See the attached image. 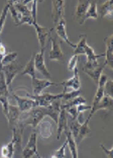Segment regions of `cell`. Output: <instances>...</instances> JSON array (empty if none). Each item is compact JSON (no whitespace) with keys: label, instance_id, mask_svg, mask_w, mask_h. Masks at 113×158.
<instances>
[{"label":"cell","instance_id":"obj_1","mask_svg":"<svg viewBox=\"0 0 113 158\" xmlns=\"http://www.w3.org/2000/svg\"><path fill=\"white\" fill-rule=\"evenodd\" d=\"M26 92V98L33 99L34 103H35V106H42V107H47L49 106L51 103L54 102L56 99H62V96H63V93H59V94H53V93H49V92H45V93H41L38 95H33L30 93Z\"/></svg>","mask_w":113,"mask_h":158},{"label":"cell","instance_id":"obj_15","mask_svg":"<svg viewBox=\"0 0 113 158\" xmlns=\"http://www.w3.org/2000/svg\"><path fill=\"white\" fill-rule=\"evenodd\" d=\"M55 28H56V35H58V38L62 39L64 42H66L67 44H68L70 47H72V48H76V44H74V43L71 42L69 40V38H68V35H67L66 17L60 20L59 23H56V26Z\"/></svg>","mask_w":113,"mask_h":158},{"label":"cell","instance_id":"obj_22","mask_svg":"<svg viewBox=\"0 0 113 158\" xmlns=\"http://www.w3.org/2000/svg\"><path fill=\"white\" fill-rule=\"evenodd\" d=\"M65 134H66V140H67V143H68V147L70 149L72 158H78V150H77V144L75 142V139H74L72 134H71L69 129H66Z\"/></svg>","mask_w":113,"mask_h":158},{"label":"cell","instance_id":"obj_17","mask_svg":"<svg viewBox=\"0 0 113 158\" xmlns=\"http://www.w3.org/2000/svg\"><path fill=\"white\" fill-rule=\"evenodd\" d=\"M105 46H106V52L104 54L105 56V63L106 65H108L109 67L113 68V37L109 35L104 39Z\"/></svg>","mask_w":113,"mask_h":158},{"label":"cell","instance_id":"obj_11","mask_svg":"<svg viewBox=\"0 0 113 158\" xmlns=\"http://www.w3.org/2000/svg\"><path fill=\"white\" fill-rule=\"evenodd\" d=\"M33 26L35 28V31H37V40H38V44H40L41 48H45V43H47V39L49 38L53 30H49L47 27H41L40 24L37 23V21H33Z\"/></svg>","mask_w":113,"mask_h":158},{"label":"cell","instance_id":"obj_8","mask_svg":"<svg viewBox=\"0 0 113 158\" xmlns=\"http://www.w3.org/2000/svg\"><path fill=\"white\" fill-rule=\"evenodd\" d=\"M31 85H33V95H38L41 94V91L49 86H58L60 83H55V82L49 81V79H38V78H33L31 79Z\"/></svg>","mask_w":113,"mask_h":158},{"label":"cell","instance_id":"obj_21","mask_svg":"<svg viewBox=\"0 0 113 158\" xmlns=\"http://www.w3.org/2000/svg\"><path fill=\"white\" fill-rule=\"evenodd\" d=\"M97 12H99V15L101 17H111L112 12H113V2L111 0H108L104 3H102L100 6H97ZM98 15V16H99Z\"/></svg>","mask_w":113,"mask_h":158},{"label":"cell","instance_id":"obj_3","mask_svg":"<svg viewBox=\"0 0 113 158\" xmlns=\"http://www.w3.org/2000/svg\"><path fill=\"white\" fill-rule=\"evenodd\" d=\"M22 158H33L37 153V134L34 130L31 131L26 146L22 149Z\"/></svg>","mask_w":113,"mask_h":158},{"label":"cell","instance_id":"obj_40","mask_svg":"<svg viewBox=\"0 0 113 158\" xmlns=\"http://www.w3.org/2000/svg\"><path fill=\"white\" fill-rule=\"evenodd\" d=\"M76 107H77L78 114L84 113L85 110H91V106H88V105H79V106H77Z\"/></svg>","mask_w":113,"mask_h":158},{"label":"cell","instance_id":"obj_19","mask_svg":"<svg viewBox=\"0 0 113 158\" xmlns=\"http://www.w3.org/2000/svg\"><path fill=\"white\" fill-rule=\"evenodd\" d=\"M112 103H113V98H109V96L104 95L101 98L100 102H98V105L96 106L92 107L91 112L89 114V118H92V116L97 112L99 110H112Z\"/></svg>","mask_w":113,"mask_h":158},{"label":"cell","instance_id":"obj_24","mask_svg":"<svg viewBox=\"0 0 113 158\" xmlns=\"http://www.w3.org/2000/svg\"><path fill=\"white\" fill-rule=\"evenodd\" d=\"M20 75H29L33 78H35V68H34V55L31 56L30 60L28 61L26 66L23 68V70L20 72Z\"/></svg>","mask_w":113,"mask_h":158},{"label":"cell","instance_id":"obj_43","mask_svg":"<svg viewBox=\"0 0 113 158\" xmlns=\"http://www.w3.org/2000/svg\"><path fill=\"white\" fill-rule=\"evenodd\" d=\"M0 158H7V157H1V156H0Z\"/></svg>","mask_w":113,"mask_h":158},{"label":"cell","instance_id":"obj_27","mask_svg":"<svg viewBox=\"0 0 113 158\" xmlns=\"http://www.w3.org/2000/svg\"><path fill=\"white\" fill-rule=\"evenodd\" d=\"M85 55L87 56V62H94V61H97L98 58L104 57V54H100V55L95 54L93 48L90 47L89 45L85 46Z\"/></svg>","mask_w":113,"mask_h":158},{"label":"cell","instance_id":"obj_28","mask_svg":"<svg viewBox=\"0 0 113 158\" xmlns=\"http://www.w3.org/2000/svg\"><path fill=\"white\" fill-rule=\"evenodd\" d=\"M87 102L86 99H85L83 96H78V98H74L73 100H71L69 102H66V103H62V107H64L65 110H68L70 107H73V106H77L79 105H86Z\"/></svg>","mask_w":113,"mask_h":158},{"label":"cell","instance_id":"obj_9","mask_svg":"<svg viewBox=\"0 0 113 158\" xmlns=\"http://www.w3.org/2000/svg\"><path fill=\"white\" fill-rule=\"evenodd\" d=\"M24 126L19 123L17 124V126L12 130V141L14 142V148L15 151L21 152L22 151V135H23V130H24Z\"/></svg>","mask_w":113,"mask_h":158},{"label":"cell","instance_id":"obj_34","mask_svg":"<svg viewBox=\"0 0 113 158\" xmlns=\"http://www.w3.org/2000/svg\"><path fill=\"white\" fill-rule=\"evenodd\" d=\"M68 147V143H67V140L64 142V144L60 147L58 150H56V152L54 153V155L56 158H66V148Z\"/></svg>","mask_w":113,"mask_h":158},{"label":"cell","instance_id":"obj_13","mask_svg":"<svg viewBox=\"0 0 113 158\" xmlns=\"http://www.w3.org/2000/svg\"><path fill=\"white\" fill-rule=\"evenodd\" d=\"M20 114L21 113L18 107H17V106H12V105L8 106V116H7L6 118H7V121H8L9 128L11 131L16 127L17 124H18Z\"/></svg>","mask_w":113,"mask_h":158},{"label":"cell","instance_id":"obj_33","mask_svg":"<svg viewBox=\"0 0 113 158\" xmlns=\"http://www.w3.org/2000/svg\"><path fill=\"white\" fill-rule=\"evenodd\" d=\"M103 90H104V95L113 98V81L112 80H108L106 82V84L103 87Z\"/></svg>","mask_w":113,"mask_h":158},{"label":"cell","instance_id":"obj_35","mask_svg":"<svg viewBox=\"0 0 113 158\" xmlns=\"http://www.w3.org/2000/svg\"><path fill=\"white\" fill-rule=\"evenodd\" d=\"M78 59H79V56H72V57H71V59L69 60L68 65H67V67H68V70H70V71L75 70L77 62H78Z\"/></svg>","mask_w":113,"mask_h":158},{"label":"cell","instance_id":"obj_31","mask_svg":"<svg viewBox=\"0 0 113 158\" xmlns=\"http://www.w3.org/2000/svg\"><path fill=\"white\" fill-rule=\"evenodd\" d=\"M9 12V7L8 4H6L4 7H3L1 13H0V34L4 27V24H5V21H6V17H7V14Z\"/></svg>","mask_w":113,"mask_h":158},{"label":"cell","instance_id":"obj_2","mask_svg":"<svg viewBox=\"0 0 113 158\" xmlns=\"http://www.w3.org/2000/svg\"><path fill=\"white\" fill-rule=\"evenodd\" d=\"M22 69H23V66L21 65L20 63L17 62V61H13L12 63L2 67L1 72L3 73V75H4L6 84L8 86V88L10 87V85H11L13 79L15 78L16 75L18 74Z\"/></svg>","mask_w":113,"mask_h":158},{"label":"cell","instance_id":"obj_29","mask_svg":"<svg viewBox=\"0 0 113 158\" xmlns=\"http://www.w3.org/2000/svg\"><path fill=\"white\" fill-rule=\"evenodd\" d=\"M63 93V96H62V103H66V102H69L71 100H73L74 98H78V96H80L81 94V89L79 90H73L71 92H62Z\"/></svg>","mask_w":113,"mask_h":158},{"label":"cell","instance_id":"obj_16","mask_svg":"<svg viewBox=\"0 0 113 158\" xmlns=\"http://www.w3.org/2000/svg\"><path fill=\"white\" fill-rule=\"evenodd\" d=\"M90 118L88 117L86 120L84 121V123L80 126V129H79V132H78V135H77V137L75 138V142H76V144L77 146L80 144L81 142L83 141V140L85 138H87V137H89V136H91L92 134V131L90 130V128H89V121H90Z\"/></svg>","mask_w":113,"mask_h":158},{"label":"cell","instance_id":"obj_7","mask_svg":"<svg viewBox=\"0 0 113 158\" xmlns=\"http://www.w3.org/2000/svg\"><path fill=\"white\" fill-rule=\"evenodd\" d=\"M65 1L64 0H54L52 1V19L55 26L62 19H65Z\"/></svg>","mask_w":113,"mask_h":158},{"label":"cell","instance_id":"obj_5","mask_svg":"<svg viewBox=\"0 0 113 158\" xmlns=\"http://www.w3.org/2000/svg\"><path fill=\"white\" fill-rule=\"evenodd\" d=\"M54 130H55V122L49 120L41 121L37 126V128L34 129L37 134H38V136L42 139H49V137H52Z\"/></svg>","mask_w":113,"mask_h":158},{"label":"cell","instance_id":"obj_4","mask_svg":"<svg viewBox=\"0 0 113 158\" xmlns=\"http://www.w3.org/2000/svg\"><path fill=\"white\" fill-rule=\"evenodd\" d=\"M45 48H42L40 52L34 55V68L35 71H37L42 76H45V79H49L51 78V73L49 72L45 62Z\"/></svg>","mask_w":113,"mask_h":158},{"label":"cell","instance_id":"obj_42","mask_svg":"<svg viewBox=\"0 0 113 158\" xmlns=\"http://www.w3.org/2000/svg\"><path fill=\"white\" fill-rule=\"evenodd\" d=\"M51 158H56V156L54 155V154H53V155H52V157H51Z\"/></svg>","mask_w":113,"mask_h":158},{"label":"cell","instance_id":"obj_20","mask_svg":"<svg viewBox=\"0 0 113 158\" xmlns=\"http://www.w3.org/2000/svg\"><path fill=\"white\" fill-rule=\"evenodd\" d=\"M105 66H107V65H106V63L104 62L103 64H100V65L96 68H93V69H83V71L94 81L95 84H98L99 78H100L102 72H103Z\"/></svg>","mask_w":113,"mask_h":158},{"label":"cell","instance_id":"obj_6","mask_svg":"<svg viewBox=\"0 0 113 158\" xmlns=\"http://www.w3.org/2000/svg\"><path fill=\"white\" fill-rule=\"evenodd\" d=\"M49 41L52 43V49L49 54V59L51 61L58 60L63 62L64 53L62 51L61 41H60L58 37H53V35H49Z\"/></svg>","mask_w":113,"mask_h":158},{"label":"cell","instance_id":"obj_36","mask_svg":"<svg viewBox=\"0 0 113 158\" xmlns=\"http://www.w3.org/2000/svg\"><path fill=\"white\" fill-rule=\"evenodd\" d=\"M24 23H27V24H29V26H33V17L31 16H22L19 20V23H17L16 26L19 27V26H21V24H24Z\"/></svg>","mask_w":113,"mask_h":158},{"label":"cell","instance_id":"obj_37","mask_svg":"<svg viewBox=\"0 0 113 158\" xmlns=\"http://www.w3.org/2000/svg\"><path fill=\"white\" fill-rule=\"evenodd\" d=\"M31 3H33V8H31L30 10V14H31V17H33V21H37V0H34V1H31Z\"/></svg>","mask_w":113,"mask_h":158},{"label":"cell","instance_id":"obj_23","mask_svg":"<svg viewBox=\"0 0 113 158\" xmlns=\"http://www.w3.org/2000/svg\"><path fill=\"white\" fill-rule=\"evenodd\" d=\"M15 152V148H14V142L10 141L7 144H4L1 147L0 153H1V157H7V158H12Z\"/></svg>","mask_w":113,"mask_h":158},{"label":"cell","instance_id":"obj_10","mask_svg":"<svg viewBox=\"0 0 113 158\" xmlns=\"http://www.w3.org/2000/svg\"><path fill=\"white\" fill-rule=\"evenodd\" d=\"M12 96L17 102V107L19 109L20 113H27L29 112L31 109L35 107V103L33 99L28 98H21V96L17 95L15 92H12Z\"/></svg>","mask_w":113,"mask_h":158},{"label":"cell","instance_id":"obj_39","mask_svg":"<svg viewBox=\"0 0 113 158\" xmlns=\"http://www.w3.org/2000/svg\"><path fill=\"white\" fill-rule=\"evenodd\" d=\"M6 55V50H5V47L3 46L1 43H0V72L2 70V64H1V61L3 59V57Z\"/></svg>","mask_w":113,"mask_h":158},{"label":"cell","instance_id":"obj_26","mask_svg":"<svg viewBox=\"0 0 113 158\" xmlns=\"http://www.w3.org/2000/svg\"><path fill=\"white\" fill-rule=\"evenodd\" d=\"M92 19H98V12H97V4L94 2H92L89 4V7H88L86 14H85V17H84V21Z\"/></svg>","mask_w":113,"mask_h":158},{"label":"cell","instance_id":"obj_41","mask_svg":"<svg viewBox=\"0 0 113 158\" xmlns=\"http://www.w3.org/2000/svg\"><path fill=\"white\" fill-rule=\"evenodd\" d=\"M35 155H37V158H44V157H41V156L40 155V154H38V152H37V154H35Z\"/></svg>","mask_w":113,"mask_h":158},{"label":"cell","instance_id":"obj_32","mask_svg":"<svg viewBox=\"0 0 113 158\" xmlns=\"http://www.w3.org/2000/svg\"><path fill=\"white\" fill-rule=\"evenodd\" d=\"M16 58H17V53H15V52H11V53L6 54L1 61L2 67L5 66V65H8V64H10V63H12L13 61H15Z\"/></svg>","mask_w":113,"mask_h":158},{"label":"cell","instance_id":"obj_25","mask_svg":"<svg viewBox=\"0 0 113 158\" xmlns=\"http://www.w3.org/2000/svg\"><path fill=\"white\" fill-rule=\"evenodd\" d=\"M86 45H87V35H81L79 43L76 44V48H75V51H74L73 56L85 55V46Z\"/></svg>","mask_w":113,"mask_h":158},{"label":"cell","instance_id":"obj_12","mask_svg":"<svg viewBox=\"0 0 113 158\" xmlns=\"http://www.w3.org/2000/svg\"><path fill=\"white\" fill-rule=\"evenodd\" d=\"M60 85L64 86V92H67V88L71 87L73 90H79L81 88V81L79 77V69L76 67L74 70V76L66 81H63L60 83Z\"/></svg>","mask_w":113,"mask_h":158},{"label":"cell","instance_id":"obj_18","mask_svg":"<svg viewBox=\"0 0 113 158\" xmlns=\"http://www.w3.org/2000/svg\"><path fill=\"white\" fill-rule=\"evenodd\" d=\"M58 136L56 139L60 140L62 136V133L65 132L66 129H68V114H67L66 110L61 106V110H60L59 118H58Z\"/></svg>","mask_w":113,"mask_h":158},{"label":"cell","instance_id":"obj_38","mask_svg":"<svg viewBox=\"0 0 113 158\" xmlns=\"http://www.w3.org/2000/svg\"><path fill=\"white\" fill-rule=\"evenodd\" d=\"M100 147L102 148V150H103V152L105 153L106 157H107V158H113V147L111 149H107L103 144H101Z\"/></svg>","mask_w":113,"mask_h":158},{"label":"cell","instance_id":"obj_14","mask_svg":"<svg viewBox=\"0 0 113 158\" xmlns=\"http://www.w3.org/2000/svg\"><path fill=\"white\" fill-rule=\"evenodd\" d=\"M91 2L87 1V0H79L78 1V4L76 7V10H75V19L77 20V23L82 26L84 24V17H85V14H86V11L89 7V4Z\"/></svg>","mask_w":113,"mask_h":158},{"label":"cell","instance_id":"obj_30","mask_svg":"<svg viewBox=\"0 0 113 158\" xmlns=\"http://www.w3.org/2000/svg\"><path fill=\"white\" fill-rule=\"evenodd\" d=\"M7 4H8V7H9V12L11 14L12 19L14 20V23H15V26H16V24L19 23V20L21 17H22V15H21L19 12H17V10L15 9V7L13 5V1H8Z\"/></svg>","mask_w":113,"mask_h":158}]
</instances>
